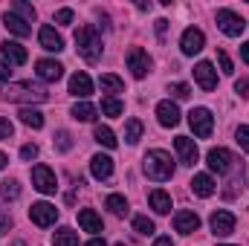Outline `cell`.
Wrapping results in <instances>:
<instances>
[{"instance_id": "19", "label": "cell", "mask_w": 249, "mask_h": 246, "mask_svg": "<svg viewBox=\"0 0 249 246\" xmlns=\"http://www.w3.org/2000/svg\"><path fill=\"white\" fill-rule=\"evenodd\" d=\"M38 41H41V47H44V50H50V53H61V50H64V38L53 29V26H41Z\"/></svg>"}, {"instance_id": "50", "label": "cell", "mask_w": 249, "mask_h": 246, "mask_svg": "<svg viewBox=\"0 0 249 246\" xmlns=\"http://www.w3.org/2000/svg\"><path fill=\"white\" fill-rule=\"evenodd\" d=\"M87 246H107V244H105L102 238H93V241H90V244H87Z\"/></svg>"}, {"instance_id": "17", "label": "cell", "mask_w": 249, "mask_h": 246, "mask_svg": "<svg viewBox=\"0 0 249 246\" xmlns=\"http://www.w3.org/2000/svg\"><path fill=\"white\" fill-rule=\"evenodd\" d=\"M90 174H93L96 180H110V174H113V159H110L107 154H96V157L90 159Z\"/></svg>"}, {"instance_id": "7", "label": "cell", "mask_w": 249, "mask_h": 246, "mask_svg": "<svg viewBox=\"0 0 249 246\" xmlns=\"http://www.w3.org/2000/svg\"><path fill=\"white\" fill-rule=\"evenodd\" d=\"M29 220L35 223V226H41V229H47V226H53L55 220H58V209L53 206V203H32V209H29Z\"/></svg>"}, {"instance_id": "47", "label": "cell", "mask_w": 249, "mask_h": 246, "mask_svg": "<svg viewBox=\"0 0 249 246\" xmlns=\"http://www.w3.org/2000/svg\"><path fill=\"white\" fill-rule=\"evenodd\" d=\"M241 58H244V61L249 64V41L244 44V47H241Z\"/></svg>"}, {"instance_id": "4", "label": "cell", "mask_w": 249, "mask_h": 246, "mask_svg": "<svg viewBox=\"0 0 249 246\" xmlns=\"http://www.w3.org/2000/svg\"><path fill=\"white\" fill-rule=\"evenodd\" d=\"M217 29L223 32V35H229V38H238V35H244V29H247V20L238 15V12H232V9H217Z\"/></svg>"}, {"instance_id": "24", "label": "cell", "mask_w": 249, "mask_h": 246, "mask_svg": "<svg viewBox=\"0 0 249 246\" xmlns=\"http://www.w3.org/2000/svg\"><path fill=\"white\" fill-rule=\"evenodd\" d=\"M78 226H81L84 232L99 235V232H102V217H99L93 209H81V211H78Z\"/></svg>"}, {"instance_id": "13", "label": "cell", "mask_w": 249, "mask_h": 246, "mask_svg": "<svg viewBox=\"0 0 249 246\" xmlns=\"http://www.w3.org/2000/svg\"><path fill=\"white\" fill-rule=\"evenodd\" d=\"M157 119H160L162 127H177L180 124V107L171 99H165V102L157 105Z\"/></svg>"}, {"instance_id": "27", "label": "cell", "mask_w": 249, "mask_h": 246, "mask_svg": "<svg viewBox=\"0 0 249 246\" xmlns=\"http://www.w3.org/2000/svg\"><path fill=\"white\" fill-rule=\"evenodd\" d=\"M96 113H99V110H96L90 102H78V105L72 107V119H78V122H93Z\"/></svg>"}, {"instance_id": "49", "label": "cell", "mask_w": 249, "mask_h": 246, "mask_svg": "<svg viewBox=\"0 0 249 246\" xmlns=\"http://www.w3.org/2000/svg\"><path fill=\"white\" fill-rule=\"evenodd\" d=\"M6 165H9V157H6V154H3V151H0V171H3V168H6Z\"/></svg>"}, {"instance_id": "46", "label": "cell", "mask_w": 249, "mask_h": 246, "mask_svg": "<svg viewBox=\"0 0 249 246\" xmlns=\"http://www.w3.org/2000/svg\"><path fill=\"white\" fill-rule=\"evenodd\" d=\"M154 246H174V244H171V238H157Z\"/></svg>"}, {"instance_id": "1", "label": "cell", "mask_w": 249, "mask_h": 246, "mask_svg": "<svg viewBox=\"0 0 249 246\" xmlns=\"http://www.w3.org/2000/svg\"><path fill=\"white\" fill-rule=\"evenodd\" d=\"M142 168H145L148 180H154V183H165V180H171V177H174V162H171V154H165V151H160V148L145 154Z\"/></svg>"}, {"instance_id": "5", "label": "cell", "mask_w": 249, "mask_h": 246, "mask_svg": "<svg viewBox=\"0 0 249 246\" xmlns=\"http://www.w3.org/2000/svg\"><path fill=\"white\" fill-rule=\"evenodd\" d=\"M188 124H191L194 136L209 139V136H212V130H214V116H212V110H209V107H194V110L188 113Z\"/></svg>"}, {"instance_id": "45", "label": "cell", "mask_w": 249, "mask_h": 246, "mask_svg": "<svg viewBox=\"0 0 249 246\" xmlns=\"http://www.w3.org/2000/svg\"><path fill=\"white\" fill-rule=\"evenodd\" d=\"M6 78H9V64L0 61V81H6Z\"/></svg>"}, {"instance_id": "23", "label": "cell", "mask_w": 249, "mask_h": 246, "mask_svg": "<svg viewBox=\"0 0 249 246\" xmlns=\"http://www.w3.org/2000/svg\"><path fill=\"white\" fill-rule=\"evenodd\" d=\"M148 203H151V209H154L157 214H168V211H171V194L162 191V188H154V191L148 194Z\"/></svg>"}, {"instance_id": "22", "label": "cell", "mask_w": 249, "mask_h": 246, "mask_svg": "<svg viewBox=\"0 0 249 246\" xmlns=\"http://www.w3.org/2000/svg\"><path fill=\"white\" fill-rule=\"evenodd\" d=\"M3 23H6V29H9L12 35H18V38H26V35L32 32V26H29L23 18H18L15 12H6V15H3Z\"/></svg>"}, {"instance_id": "18", "label": "cell", "mask_w": 249, "mask_h": 246, "mask_svg": "<svg viewBox=\"0 0 249 246\" xmlns=\"http://www.w3.org/2000/svg\"><path fill=\"white\" fill-rule=\"evenodd\" d=\"M70 93L72 96H78L81 102L93 93V81H90V75L87 72H75V75H70Z\"/></svg>"}, {"instance_id": "20", "label": "cell", "mask_w": 249, "mask_h": 246, "mask_svg": "<svg viewBox=\"0 0 249 246\" xmlns=\"http://www.w3.org/2000/svg\"><path fill=\"white\" fill-rule=\"evenodd\" d=\"M0 53H3V58L9 64H26V58H29L26 47H20L18 41H6V44L0 47Z\"/></svg>"}, {"instance_id": "36", "label": "cell", "mask_w": 249, "mask_h": 246, "mask_svg": "<svg viewBox=\"0 0 249 246\" xmlns=\"http://www.w3.org/2000/svg\"><path fill=\"white\" fill-rule=\"evenodd\" d=\"M0 194L9 200H15V197H20V185H18V180H6V183H0Z\"/></svg>"}, {"instance_id": "3", "label": "cell", "mask_w": 249, "mask_h": 246, "mask_svg": "<svg viewBox=\"0 0 249 246\" xmlns=\"http://www.w3.org/2000/svg\"><path fill=\"white\" fill-rule=\"evenodd\" d=\"M0 93H3L6 102H20V105H26V102H44L47 99V90L38 87V84H32V81H12Z\"/></svg>"}, {"instance_id": "15", "label": "cell", "mask_w": 249, "mask_h": 246, "mask_svg": "<svg viewBox=\"0 0 249 246\" xmlns=\"http://www.w3.org/2000/svg\"><path fill=\"white\" fill-rule=\"evenodd\" d=\"M174 229H177L180 235H194V232L200 229L197 211H177V214H174Z\"/></svg>"}, {"instance_id": "25", "label": "cell", "mask_w": 249, "mask_h": 246, "mask_svg": "<svg viewBox=\"0 0 249 246\" xmlns=\"http://www.w3.org/2000/svg\"><path fill=\"white\" fill-rule=\"evenodd\" d=\"M18 116H20V122L26 124V127H32V130H41V127H44V113H41V110L23 107V110H20Z\"/></svg>"}, {"instance_id": "39", "label": "cell", "mask_w": 249, "mask_h": 246, "mask_svg": "<svg viewBox=\"0 0 249 246\" xmlns=\"http://www.w3.org/2000/svg\"><path fill=\"white\" fill-rule=\"evenodd\" d=\"M55 142H58L61 151H70V148H72V136H70V130H58V133H55Z\"/></svg>"}, {"instance_id": "16", "label": "cell", "mask_w": 249, "mask_h": 246, "mask_svg": "<svg viewBox=\"0 0 249 246\" xmlns=\"http://www.w3.org/2000/svg\"><path fill=\"white\" fill-rule=\"evenodd\" d=\"M35 72H38L41 81H58L64 75V67L58 61H53V58H41V61L35 64Z\"/></svg>"}, {"instance_id": "28", "label": "cell", "mask_w": 249, "mask_h": 246, "mask_svg": "<svg viewBox=\"0 0 249 246\" xmlns=\"http://www.w3.org/2000/svg\"><path fill=\"white\" fill-rule=\"evenodd\" d=\"M53 246H78V232H72V229H58L55 235H53Z\"/></svg>"}, {"instance_id": "34", "label": "cell", "mask_w": 249, "mask_h": 246, "mask_svg": "<svg viewBox=\"0 0 249 246\" xmlns=\"http://www.w3.org/2000/svg\"><path fill=\"white\" fill-rule=\"evenodd\" d=\"M168 93L174 99H188L191 96V87H188L186 81H174V84H168Z\"/></svg>"}, {"instance_id": "9", "label": "cell", "mask_w": 249, "mask_h": 246, "mask_svg": "<svg viewBox=\"0 0 249 246\" xmlns=\"http://www.w3.org/2000/svg\"><path fill=\"white\" fill-rule=\"evenodd\" d=\"M127 70L133 72V78H145V75L151 72V55H148L145 50L133 47V50L127 53Z\"/></svg>"}, {"instance_id": "26", "label": "cell", "mask_w": 249, "mask_h": 246, "mask_svg": "<svg viewBox=\"0 0 249 246\" xmlns=\"http://www.w3.org/2000/svg\"><path fill=\"white\" fill-rule=\"evenodd\" d=\"M93 136H96V142L99 145H105V148H116V133L107 127V124H96V130H93Z\"/></svg>"}, {"instance_id": "21", "label": "cell", "mask_w": 249, "mask_h": 246, "mask_svg": "<svg viewBox=\"0 0 249 246\" xmlns=\"http://www.w3.org/2000/svg\"><path fill=\"white\" fill-rule=\"evenodd\" d=\"M191 191H194L197 197H212V194L217 191V183L212 180V174H194V180H191Z\"/></svg>"}, {"instance_id": "52", "label": "cell", "mask_w": 249, "mask_h": 246, "mask_svg": "<svg viewBox=\"0 0 249 246\" xmlns=\"http://www.w3.org/2000/svg\"><path fill=\"white\" fill-rule=\"evenodd\" d=\"M116 246H124V244H116Z\"/></svg>"}, {"instance_id": "11", "label": "cell", "mask_w": 249, "mask_h": 246, "mask_svg": "<svg viewBox=\"0 0 249 246\" xmlns=\"http://www.w3.org/2000/svg\"><path fill=\"white\" fill-rule=\"evenodd\" d=\"M174 151H177V157H180V162H183V165H194V162H197V157H200L197 142H194L191 136H177V139H174Z\"/></svg>"}, {"instance_id": "43", "label": "cell", "mask_w": 249, "mask_h": 246, "mask_svg": "<svg viewBox=\"0 0 249 246\" xmlns=\"http://www.w3.org/2000/svg\"><path fill=\"white\" fill-rule=\"evenodd\" d=\"M20 157H23V159H35V157H38V145H23V148H20Z\"/></svg>"}, {"instance_id": "33", "label": "cell", "mask_w": 249, "mask_h": 246, "mask_svg": "<svg viewBox=\"0 0 249 246\" xmlns=\"http://www.w3.org/2000/svg\"><path fill=\"white\" fill-rule=\"evenodd\" d=\"M133 232L136 235H154V220L145 217V214H136L133 217Z\"/></svg>"}, {"instance_id": "2", "label": "cell", "mask_w": 249, "mask_h": 246, "mask_svg": "<svg viewBox=\"0 0 249 246\" xmlns=\"http://www.w3.org/2000/svg\"><path fill=\"white\" fill-rule=\"evenodd\" d=\"M75 50L84 61H99L102 58V38L93 23H84L75 29Z\"/></svg>"}, {"instance_id": "48", "label": "cell", "mask_w": 249, "mask_h": 246, "mask_svg": "<svg viewBox=\"0 0 249 246\" xmlns=\"http://www.w3.org/2000/svg\"><path fill=\"white\" fill-rule=\"evenodd\" d=\"M165 26H168V20H157V32L160 35H165Z\"/></svg>"}, {"instance_id": "12", "label": "cell", "mask_w": 249, "mask_h": 246, "mask_svg": "<svg viewBox=\"0 0 249 246\" xmlns=\"http://www.w3.org/2000/svg\"><path fill=\"white\" fill-rule=\"evenodd\" d=\"M180 47H183L186 55H197V53L206 47V35H203L197 26H188L186 32H183V38H180Z\"/></svg>"}, {"instance_id": "29", "label": "cell", "mask_w": 249, "mask_h": 246, "mask_svg": "<svg viewBox=\"0 0 249 246\" xmlns=\"http://www.w3.org/2000/svg\"><path fill=\"white\" fill-rule=\"evenodd\" d=\"M99 84H102V93H122V90H124V81L119 78V75H110V72H107V75H102V78H99Z\"/></svg>"}, {"instance_id": "51", "label": "cell", "mask_w": 249, "mask_h": 246, "mask_svg": "<svg viewBox=\"0 0 249 246\" xmlns=\"http://www.w3.org/2000/svg\"><path fill=\"white\" fill-rule=\"evenodd\" d=\"M220 246H232V244H220Z\"/></svg>"}, {"instance_id": "30", "label": "cell", "mask_w": 249, "mask_h": 246, "mask_svg": "<svg viewBox=\"0 0 249 246\" xmlns=\"http://www.w3.org/2000/svg\"><path fill=\"white\" fill-rule=\"evenodd\" d=\"M139 139H142V122L139 119H127V124H124V142L136 145Z\"/></svg>"}, {"instance_id": "14", "label": "cell", "mask_w": 249, "mask_h": 246, "mask_svg": "<svg viewBox=\"0 0 249 246\" xmlns=\"http://www.w3.org/2000/svg\"><path fill=\"white\" fill-rule=\"evenodd\" d=\"M194 78H197V84H200L206 93L217 87V70H214L209 61H200L197 67H194Z\"/></svg>"}, {"instance_id": "42", "label": "cell", "mask_w": 249, "mask_h": 246, "mask_svg": "<svg viewBox=\"0 0 249 246\" xmlns=\"http://www.w3.org/2000/svg\"><path fill=\"white\" fill-rule=\"evenodd\" d=\"M72 20V9H58L55 12V23H70Z\"/></svg>"}, {"instance_id": "31", "label": "cell", "mask_w": 249, "mask_h": 246, "mask_svg": "<svg viewBox=\"0 0 249 246\" xmlns=\"http://www.w3.org/2000/svg\"><path fill=\"white\" fill-rule=\"evenodd\" d=\"M105 206H107L116 217H124V214H127V200H124L122 194H110V197L105 200Z\"/></svg>"}, {"instance_id": "32", "label": "cell", "mask_w": 249, "mask_h": 246, "mask_svg": "<svg viewBox=\"0 0 249 246\" xmlns=\"http://www.w3.org/2000/svg\"><path fill=\"white\" fill-rule=\"evenodd\" d=\"M122 110H124V105L116 96H105V99H102V113H105V116H122Z\"/></svg>"}, {"instance_id": "38", "label": "cell", "mask_w": 249, "mask_h": 246, "mask_svg": "<svg viewBox=\"0 0 249 246\" xmlns=\"http://www.w3.org/2000/svg\"><path fill=\"white\" fill-rule=\"evenodd\" d=\"M217 64H220V72H223V75H232V72H235V67H232V58H229L223 50L217 53Z\"/></svg>"}, {"instance_id": "8", "label": "cell", "mask_w": 249, "mask_h": 246, "mask_svg": "<svg viewBox=\"0 0 249 246\" xmlns=\"http://www.w3.org/2000/svg\"><path fill=\"white\" fill-rule=\"evenodd\" d=\"M209 226H212V232H214L217 238H226V235L235 232V214L226 211V209H217V211L209 217Z\"/></svg>"}, {"instance_id": "35", "label": "cell", "mask_w": 249, "mask_h": 246, "mask_svg": "<svg viewBox=\"0 0 249 246\" xmlns=\"http://www.w3.org/2000/svg\"><path fill=\"white\" fill-rule=\"evenodd\" d=\"M15 15H18V18H23L26 23H32V20H35V9H32L29 3H20V0L15 3Z\"/></svg>"}, {"instance_id": "41", "label": "cell", "mask_w": 249, "mask_h": 246, "mask_svg": "<svg viewBox=\"0 0 249 246\" xmlns=\"http://www.w3.org/2000/svg\"><path fill=\"white\" fill-rule=\"evenodd\" d=\"M235 93L244 96V99H249V78H238V81H235Z\"/></svg>"}, {"instance_id": "37", "label": "cell", "mask_w": 249, "mask_h": 246, "mask_svg": "<svg viewBox=\"0 0 249 246\" xmlns=\"http://www.w3.org/2000/svg\"><path fill=\"white\" fill-rule=\"evenodd\" d=\"M235 139H238V145L249 154V124H241V127L235 130Z\"/></svg>"}, {"instance_id": "6", "label": "cell", "mask_w": 249, "mask_h": 246, "mask_svg": "<svg viewBox=\"0 0 249 246\" xmlns=\"http://www.w3.org/2000/svg\"><path fill=\"white\" fill-rule=\"evenodd\" d=\"M206 162H209L212 171H217V174H229L232 165H235V154H232L229 148H212V151L206 154Z\"/></svg>"}, {"instance_id": "10", "label": "cell", "mask_w": 249, "mask_h": 246, "mask_svg": "<svg viewBox=\"0 0 249 246\" xmlns=\"http://www.w3.org/2000/svg\"><path fill=\"white\" fill-rule=\"evenodd\" d=\"M32 185H35L41 194H55L58 180H55V174H53L47 165H35V168H32Z\"/></svg>"}, {"instance_id": "40", "label": "cell", "mask_w": 249, "mask_h": 246, "mask_svg": "<svg viewBox=\"0 0 249 246\" xmlns=\"http://www.w3.org/2000/svg\"><path fill=\"white\" fill-rule=\"evenodd\" d=\"M12 133H15V124L6 116H0V139H12Z\"/></svg>"}, {"instance_id": "44", "label": "cell", "mask_w": 249, "mask_h": 246, "mask_svg": "<svg viewBox=\"0 0 249 246\" xmlns=\"http://www.w3.org/2000/svg\"><path fill=\"white\" fill-rule=\"evenodd\" d=\"M6 226H12V217H9V211L0 206V229H6Z\"/></svg>"}]
</instances>
